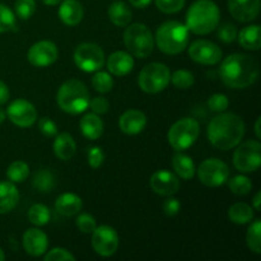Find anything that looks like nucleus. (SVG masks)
Instances as JSON below:
<instances>
[{
  "mask_svg": "<svg viewBox=\"0 0 261 261\" xmlns=\"http://www.w3.org/2000/svg\"><path fill=\"white\" fill-rule=\"evenodd\" d=\"M219 75L227 87L244 89L256 82L259 76V64L246 54H232L221 64Z\"/></svg>",
  "mask_w": 261,
  "mask_h": 261,
  "instance_id": "1",
  "label": "nucleus"
},
{
  "mask_svg": "<svg viewBox=\"0 0 261 261\" xmlns=\"http://www.w3.org/2000/svg\"><path fill=\"white\" fill-rule=\"evenodd\" d=\"M245 122L234 114L217 115L208 125V139L212 145L221 150H229L241 143L245 135Z\"/></svg>",
  "mask_w": 261,
  "mask_h": 261,
  "instance_id": "2",
  "label": "nucleus"
},
{
  "mask_svg": "<svg viewBox=\"0 0 261 261\" xmlns=\"http://www.w3.org/2000/svg\"><path fill=\"white\" fill-rule=\"evenodd\" d=\"M218 5L212 0H196L186 13V27L195 35H208L219 24Z\"/></svg>",
  "mask_w": 261,
  "mask_h": 261,
  "instance_id": "3",
  "label": "nucleus"
},
{
  "mask_svg": "<svg viewBox=\"0 0 261 261\" xmlns=\"http://www.w3.org/2000/svg\"><path fill=\"white\" fill-rule=\"evenodd\" d=\"M154 42L162 53L177 55L189 45V30L177 20H167L157 28Z\"/></svg>",
  "mask_w": 261,
  "mask_h": 261,
  "instance_id": "4",
  "label": "nucleus"
},
{
  "mask_svg": "<svg viewBox=\"0 0 261 261\" xmlns=\"http://www.w3.org/2000/svg\"><path fill=\"white\" fill-rule=\"evenodd\" d=\"M89 92L83 82L69 79L61 84L56 94L59 107L70 115H79L88 109Z\"/></svg>",
  "mask_w": 261,
  "mask_h": 261,
  "instance_id": "5",
  "label": "nucleus"
},
{
  "mask_svg": "<svg viewBox=\"0 0 261 261\" xmlns=\"http://www.w3.org/2000/svg\"><path fill=\"white\" fill-rule=\"evenodd\" d=\"M124 43L129 54L135 58L145 59L153 53L154 37L147 25L143 23H134L125 30Z\"/></svg>",
  "mask_w": 261,
  "mask_h": 261,
  "instance_id": "6",
  "label": "nucleus"
},
{
  "mask_svg": "<svg viewBox=\"0 0 261 261\" xmlns=\"http://www.w3.org/2000/svg\"><path fill=\"white\" fill-rule=\"evenodd\" d=\"M199 134H200L199 122L191 117H184L171 126V129L168 130L167 139L173 149L182 152L193 147L199 138Z\"/></svg>",
  "mask_w": 261,
  "mask_h": 261,
  "instance_id": "7",
  "label": "nucleus"
},
{
  "mask_svg": "<svg viewBox=\"0 0 261 261\" xmlns=\"http://www.w3.org/2000/svg\"><path fill=\"white\" fill-rule=\"evenodd\" d=\"M171 82V71L162 63H150L142 69L138 83L143 92L155 94L167 88Z\"/></svg>",
  "mask_w": 261,
  "mask_h": 261,
  "instance_id": "8",
  "label": "nucleus"
},
{
  "mask_svg": "<svg viewBox=\"0 0 261 261\" xmlns=\"http://www.w3.org/2000/svg\"><path fill=\"white\" fill-rule=\"evenodd\" d=\"M74 63L86 73H96L105 65V53L97 43L84 42L74 51Z\"/></svg>",
  "mask_w": 261,
  "mask_h": 261,
  "instance_id": "9",
  "label": "nucleus"
},
{
  "mask_svg": "<svg viewBox=\"0 0 261 261\" xmlns=\"http://www.w3.org/2000/svg\"><path fill=\"white\" fill-rule=\"evenodd\" d=\"M233 165L240 172L251 173L261 165V144L257 140H247L239 145L233 154Z\"/></svg>",
  "mask_w": 261,
  "mask_h": 261,
  "instance_id": "10",
  "label": "nucleus"
},
{
  "mask_svg": "<svg viewBox=\"0 0 261 261\" xmlns=\"http://www.w3.org/2000/svg\"><path fill=\"white\" fill-rule=\"evenodd\" d=\"M198 176L201 184L208 188H218L228 181L229 168L218 158H208L199 166Z\"/></svg>",
  "mask_w": 261,
  "mask_h": 261,
  "instance_id": "11",
  "label": "nucleus"
},
{
  "mask_svg": "<svg viewBox=\"0 0 261 261\" xmlns=\"http://www.w3.org/2000/svg\"><path fill=\"white\" fill-rule=\"evenodd\" d=\"M119 234L112 227L103 224V226L96 227L92 232V246L99 256H112L119 249Z\"/></svg>",
  "mask_w": 261,
  "mask_h": 261,
  "instance_id": "12",
  "label": "nucleus"
},
{
  "mask_svg": "<svg viewBox=\"0 0 261 261\" xmlns=\"http://www.w3.org/2000/svg\"><path fill=\"white\" fill-rule=\"evenodd\" d=\"M189 56L201 65H217L222 60V50L208 40H196L189 46Z\"/></svg>",
  "mask_w": 261,
  "mask_h": 261,
  "instance_id": "13",
  "label": "nucleus"
},
{
  "mask_svg": "<svg viewBox=\"0 0 261 261\" xmlns=\"http://www.w3.org/2000/svg\"><path fill=\"white\" fill-rule=\"evenodd\" d=\"M7 116L19 127H30L37 121V110L30 101L17 98L8 106Z\"/></svg>",
  "mask_w": 261,
  "mask_h": 261,
  "instance_id": "14",
  "label": "nucleus"
},
{
  "mask_svg": "<svg viewBox=\"0 0 261 261\" xmlns=\"http://www.w3.org/2000/svg\"><path fill=\"white\" fill-rule=\"evenodd\" d=\"M28 61L36 68H46L58 60V47L51 41H38L33 43L27 54Z\"/></svg>",
  "mask_w": 261,
  "mask_h": 261,
  "instance_id": "15",
  "label": "nucleus"
},
{
  "mask_svg": "<svg viewBox=\"0 0 261 261\" xmlns=\"http://www.w3.org/2000/svg\"><path fill=\"white\" fill-rule=\"evenodd\" d=\"M149 185L158 195L172 196L180 189V181L175 173L167 170H161L153 173L149 180Z\"/></svg>",
  "mask_w": 261,
  "mask_h": 261,
  "instance_id": "16",
  "label": "nucleus"
},
{
  "mask_svg": "<svg viewBox=\"0 0 261 261\" xmlns=\"http://www.w3.org/2000/svg\"><path fill=\"white\" fill-rule=\"evenodd\" d=\"M261 0H228V10L232 17L242 23L254 20L259 15Z\"/></svg>",
  "mask_w": 261,
  "mask_h": 261,
  "instance_id": "17",
  "label": "nucleus"
},
{
  "mask_svg": "<svg viewBox=\"0 0 261 261\" xmlns=\"http://www.w3.org/2000/svg\"><path fill=\"white\" fill-rule=\"evenodd\" d=\"M23 249L33 257L42 256L48 247L47 234L37 228H30L23 234Z\"/></svg>",
  "mask_w": 261,
  "mask_h": 261,
  "instance_id": "18",
  "label": "nucleus"
},
{
  "mask_svg": "<svg viewBox=\"0 0 261 261\" xmlns=\"http://www.w3.org/2000/svg\"><path fill=\"white\" fill-rule=\"evenodd\" d=\"M119 126L127 135H137L147 126V116L139 110H127L121 115Z\"/></svg>",
  "mask_w": 261,
  "mask_h": 261,
  "instance_id": "19",
  "label": "nucleus"
},
{
  "mask_svg": "<svg viewBox=\"0 0 261 261\" xmlns=\"http://www.w3.org/2000/svg\"><path fill=\"white\" fill-rule=\"evenodd\" d=\"M134 68V59L126 51H115L107 60V69L110 74L116 76H125Z\"/></svg>",
  "mask_w": 261,
  "mask_h": 261,
  "instance_id": "20",
  "label": "nucleus"
},
{
  "mask_svg": "<svg viewBox=\"0 0 261 261\" xmlns=\"http://www.w3.org/2000/svg\"><path fill=\"white\" fill-rule=\"evenodd\" d=\"M84 10L78 0H64L59 7V17L69 27L79 24L83 19Z\"/></svg>",
  "mask_w": 261,
  "mask_h": 261,
  "instance_id": "21",
  "label": "nucleus"
},
{
  "mask_svg": "<svg viewBox=\"0 0 261 261\" xmlns=\"http://www.w3.org/2000/svg\"><path fill=\"white\" fill-rule=\"evenodd\" d=\"M19 201V191L12 181L0 182V214L9 213Z\"/></svg>",
  "mask_w": 261,
  "mask_h": 261,
  "instance_id": "22",
  "label": "nucleus"
},
{
  "mask_svg": "<svg viewBox=\"0 0 261 261\" xmlns=\"http://www.w3.org/2000/svg\"><path fill=\"white\" fill-rule=\"evenodd\" d=\"M83 201L76 194H61L55 201V209L59 214L64 217H73L81 212Z\"/></svg>",
  "mask_w": 261,
  "mask_h": 261,
  "instance_id": "23",
  "label": "nucleus"
},
{
  "mask_svg": "<svg viewBox=\"0 0 261 261\" xmlns=\"http://www.w3.org/2000/svg\"><path fill=\"white\" fill-rule=\"evenodd\" d=\"M54 140V153L61 161H69L75 154L76 144L69 133H61L55 135Z\"/></svg>",
  "mask_w": 261,
  "mask_h": 261,
  "instance_id": "24",
  "label": "nucleus"
},
{
  "mask_svg": "<svg viewBox=\"0 0 261 261\" xmlns=\"http://www.w3.org/2000/svg\"><path fill=\"white\" fill-rule=\"evenodd\" d=\"M79 126H81L82 134L89 140H97L103 133V121L94 112L84 115L81 119Z\"/></svg>",
  "mask_w": 261,
  "mask_h": 261,
  "instance_id": "25",
  "label": "nucleus"
},
{
  "mask_svg": "<svg viewBox=\"0 0 261 261\" xmlns=\"http://www.w3.org/2000/svg\"><path fill=\"white\" fill-rule=\"evenodd\" d=\"M172 167L176 175L182 180H191L195 176L196 168L193 158L184 153H176L172 157Z\"/></svg>",
  "mask_w": 261,
  "mask_h": 261,
  "instance_id": "26",
  "label": "nucleus"
},
{
  "mask_svg": "<svg viewBox=\"0 0 261 261\" xmlns=\"http://www.w3.org/2000/svg\"><path fill=\"white\" fill-rule=\"evenodd\" d=\"M237 40L239 43L246 50L257 51L261 47V37H260V25L251 24L242 28L241 32L237 33Z\"/></svg>",
  "mask_w": 261,
  "mask_h": 261,
  "instance_id": "27",
  "label": "nucleus"
},
{
  "mask_svg": "<svg viewBox=\"0 0 261 261\" xmlns=\"http://www.w3.org/2000/svg\"><path fill=\"white\" fill-rule=\"evenodd\" d=\"M133 13L126 3L115 2L109 8V18L117 27H126L130 23Z\"/></svg>",
  "mask_w": 261,
  "mask_h": 261,
  "instance_id": "28",
  "label": "nucleus"
},
{
  "mask_svg": "<svg viewBox=\"0 0 261 261\" xmlns=\"http://www.w3.org/2000/svg\"><path fill=\"white\" fill-rule=\"evenodd\" d=\"M228 218L234 224H247L254 219V209L246 203H236L228 209Z\"/></svg>",
  "mask_w": 261,
  "mask_h": 261,
  "instance_id": "29",
  "label": "nucleus"
},
{
  "mask_svg": "<svg viewBox=\"0 0 261 261\" xmlns=\"http://www.w3.org/2000/svg\"><path fill=\"white\" fill-rule=\"evenodd\" d=\"M247 247L254 254H261V222L260 219H255L249 227L246 233Z\"/></svg>",
  "mask_w": 261,
  "mask_h": 261,
  "instance_id": "30",
  "label": "nucleus"
},
{
  "mask_svg": "<svg viewBox=\"0 0 261 261\" xmlns=\"http://www.w3.org/2000/svg\"><path fill=\"white\" fill-rule=\"evenodd\" d=\"M54 185H55V178L48 170L38 171L32 178V186L41 193H48L53 190Z\"/></svg>",
  "mask_w": 261,
  "mask_h": 261,
  "instance_id": "31",
  "label": "nucleus"
},
{
  "mask_svg": "<svg viewBox=\"0 0 261 261\" xmlns=\"http://www.w3.org/2000/svg\"><path fill=\"white\" fill-rule=\"evenodd\" d=\"M50 209L43 204H35L28 211V219H30L31 223L37 227L47 224L50 222Z\"/></svg>",
  "mask_w": 261,
  "mask_h": 261,
  "instance_id": "32",
  "label": "nucleus"
},
{
  "mask_svg": "<svg viewBox=\"0 0 261 261\" xmlns=\"http://www.w3.org/2000/svg\"><path fill=\"white\" fill-rule=\"evenodd\" d=\"M30 175V166L23 161H15L8 167L7 176L12 182H23Z\"/></svg>",
  "mask_w": 261,
  "mask_h": 261,
  "instance_id": "33",
  "label": "nucleus"
},
{
  "mask_svg": "<svg viewBox=\"0 0 261 261\" xmlns=\"http://www.w3.org/2000/svg\"><path fill=\"white\" fill-rule=\"evenodd\" d=\"M92 86L98 93H109L114 88V79L107 71H96L92 78Z\"/></svg>",
  "mask_w": 261,
  "mask_h": 261,
  "instance_id": "34",
  "label": "nucleus"
},
{
  "mask_svg": "<svg viewBox=\"0 0 261 261\" xmlns=\"http://www.w3.org/2000/svg\"><path fill=\"white\" fill-rule=\"evenodd\" d=\"M228 186L229 190H231L232 193L240 196L247 195V194L252 190L251 180L244 175H239L232 177L231 180L228 181Z\"/></svg>",
  "mask_w": 261,
  "mask_h": 261,
  "instance_id": "35",
  "label": "nucleus"
},
{
  "mask_svg": "<svg viewBox=\"0 0 261 261\" xmlns=\"http://www.w3.org/2000/svg\"><path fill=\"white\" fill-rule=\"evenodd\" d=\"M171 82L176 88L189 89L195 83V78H194V74L191 71L180 69V70H176L175 73L171 74Z\"/></svg>",
  "mask_w": 261,
  "mask_h": 261,
  "instance_id": "36",
  "label": "nucleus"
},
{
  "mask_svg": "<svg viewBox=\"0 0 261 261\" xmlns=\"http://www.w3.org/2000/svg\"><path fill=\"white\" fill-rule=\"evenodd\" d=\"M15 15L10 8L7 5L0 4V33L7 31L15 30Z\"/></svg>",
  "mask_w": 261,
  "mask_h": 261,
  "instance_id": "37",
  "label": "nucleus"
},
{
  "mask_svg": "<svg viewBox=\"0 0 261 261\" xmlns=\"http://www.w3.org/2000/svg\"><path fill=\"white\" fill-rule=\"evenodd\" d=\"M15 13L20 19H30L36 12L35 0H15Z\"/></svg>",
  "mask_w": 261,
  "mask_h": 261,
  "instance_id": "38",
  "label": "nucleus"
},
{
  "mask_svg": "<svg viewBox=\"0 0 261 261\" xmlns=\"http://www.w3.org/2000/svg\"><path fill=\"white\" fill-rule=\"evenodd\" d=\"M155 7L166 14H173L177 13L185 7L186 0H154Z\"/></svg>",
  "mask_w": 261,
  "mask_h": 261,
  "instance_id": "39",
  "label": "nucleus"
},
{
  "mask_svg": "<svg viewBox=\"0 0 261 261\" xmlns=\"http://www.w3.org/2000/svg\"><path fill=\"white\" fill-rule=\"evenodd\" d=\"M75 223L76 227L79 228V231L83 232V233H92V232L94 231V228L97 227L94 217L88 213H83L81 214V216H78Z\"/></svg>",
  "mask_w": 261,
  "mask_h": 261,
  "instance_id": "40",
  "label": "nucleus"
},
{
  "mask_svg": "<svg viewBox=\"0 0 261 261\" xmlns=\"http://www.w3.org/2000/svg\"><path fill=\"white\" fill-rule=\"evenodd\" d=\"M45 261H74L75 256L73 254L68 251L65 249H61V247H56V249L50 250V251H46L45 254Z\"/></svg>",
  "mask_w": 261,
  "mask_h": 261,
  "instance_id": "41",
  "label": "nucleus"
},
{
  "mask_svg": "<svg viewBox=\"0 0 261 261\" xmlns=\"http://www.w3.org/2000/svg\"><path fill=\"white\" fill-rule=\"evenodd\" d=\"M228 105L229 101L226 94L216 93L213 96H211V98L208 99L209 109L214 112H224L228 109Z\"/></svg>",
  "mask_w": 261,
  "mask_h": 261,
  "instance_id": "42",
  "label": "nucleus"
},
{
  "mask_svg": "<svg viewBox=\"0 0 261 261\" xmlns=\"http://www.w3.org/2000/svg\"><path fill=\"white\" fill-rule=\"evenodd\" d=\"M218 38L224 43L233 42L237 38V28L234 24L227 23L218 30Z\"/></svg>",
  "mask_w": 261,
  "mask_h": 261,
  "instance_id": "43",
  "label": "nucleus"
},
{
  "mask_svg": "<svg viewBox=\"0 0 261 261\" xmlns=\"http://www.w3.org/2000/svg\"><path fill=\"white\" fill-rule=\"evenodd\" d=\"M89 109L97 115H105L109 112L110 110V102L107 101L105 97H94V98L89 99Z\"/></svg>",
  "mask_w": 261,
  "mask_h": 261,
  "instance_id": "44",
  "label": "nucleus"
},
{
  "mask_svg": "<svg viewBox=\"0 0 261 261\" xmlns=\"http://www.w3.org/2000/svg\"><path fill=\"white\" fill-rule=\"evenodd\" d=\"M38 129L45 137L53 138L58 134V126L50 117H42L38 120Z\"/></svg>",
  "mask_w": 261,
  "mask_h": 261,
  "instance_id": "45",
  "label": "nucleus"
},
{
  "mask_svg": "<svg viewBox=\"0 0 261 261\" xmlns=\"http://www.w3.org/2000/svg\"><path fill=\"white\" fill-rule=\"evenodd\" d=\"M105 161V152L101 147H92L88 150V163L92 168L101 167Z\"/></svg>",
  "mask_w": 261,
  "mask_h": 261,
  "instance_id": "46",
  "label": "nucleus"
},
{
  "mask_svg": "<svg viewBox=\"0 0 261 261\" xmlns=\"http://www.w3.org/2000/svg\"><path fill=\"white\" fill-rule=\"evenodd\" d=\"M180 209L181 203L178 201V199L172 198V196H168L165 200V203H163V212L168 217H175L176 214H178Z\"/></svg>",
  "mask_w": 261,
  "mask_h": 261,
  "instance_id": "47",
  "label": "nucleus"
},
{
  "mask_svg": "<svg viewBox=\"0 0 261 261\" xmlns=\"http://www.w3.org/2000/svg\"><path fill=\"white\" fill-rule=\"evenodd\" d=\"M9 88H8V86L4 82L0 81V105L7 103L8 99H9Z\"/></svg>",
  "mask_w": 261,
  "mask_h": 261,
  "instance_id": "48",
  "label": "nucleus"
},
{
  "mask_svg": "<svg viewBox=\"0 0 261 261\" xmlns=\"http://www.w3.org/2000/svg\"><path fill=\"white\" fill-rule=\"evenodd\" d=\"M129 2L134 8H138V9H144V8H147L153 0H129Z\"/></svg>",
  "mask_w": 261,
  "mask_h": 261,
  "instance_id": "49",
  "label": "nucleus"
},
{
  "mask_svg": "<svg viewBox=\"0 0 261 261\" xmlns=\"http://www.w3.org/2000/svg\"><path fill=\"white\" fill-rule=\"evenodd\" d=\"M260 201H261V193L257 191L254 196V208L256 212H260Z\"/></svg>",
  "mask_w": 261,
  "mask_h": 261,
  "instance_id": "50",
  "label": "nucleus"
},
{
  "mask_svg": "<svg viewBox=\"0 0 261 261\" xmlns=\"http://www.w3.org/2000/svg\"><path fill=\"white\" fill-rule=\"evenodd\" d=\"M43 4L45 5H48V7H54V5H58L60 4L63 0H42Z\"/></svg>",
  "mask_w": 261,
  "mask_h": 261,
  "instance_id": "51",
  "label": "nucleus"
},
{
  "mask_svg": "<svg viewBox=\"0 0 261 261\" xmlns=\"http://www.w3.org/2000/svg\"><path fill=\"white\" fill-rule=\"evenodd\" d=\"M255 133H256V138L260 139L261 133H260V117L256 120V124H255Z\"/></svg>",
  "mask_w": 261,
  "mask_h": 261,
  "instance_id": "52",
  "label": "nucleus"
},
{
  "mask_svg": "<svg viewBox=\"0 0 261 261\" xmlns=\"http://www.w3.org/2000/svg\"><path fill=\"white\" fill-rule=\"evenodd\" d=\"M5 119H7V114L4 112V110L0 109V124H2V122H4Z\"/></svg>",
  "mask_w": 261,
  "mask_h": 261,
  "instance_id": "53",
  "label": "nucleus"
},
{
  "mask_svg": "<svg viewBox=\"0 0 261 261\" xmlns=\"http://www.w3.org/2000/svg\"><path fill=\"white\" fill-rule=\"evenodd\" d=\"M5 259V255H4V251L2 250V247H0V261H3Z\"/></svg>",
  "mask_w": 261,
  "mask_h": 261,
  "instance_id": "54",
  "label": "nucleus"
}]
</instances>
